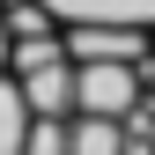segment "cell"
Here are the masks:
<instances>
[{
	"label": "cell",
	"instance_id": "obj_3",
	"mask_svg": "<svg viewBox=\"0 0 155 155\" xmlns=\"http://www.w3.org/2000/svg\"><path fill=\"white\" fill-rule=\"evenodd\" d=\"M30 96V111L37 118H74V67L67 59H45V67H30V74H15Z\"/></svg>",
	"mask_w": 155,
	"mask_h": 155
},
{
	"label": "cell",
	"instance_id": "obj_1",
	"mask_svg": "<svg viewBox=\"0 0 155 155\" xmlns=\"http://www.w3.org/2000/svg\"><path fill=\"white\" fill-rule=\"evenodd\" d=\"M133 104H140V74H133V59H74V111L133 118Z\"/></svg>",
	"mask_w": 155,
	"mask_h": 155
},
{
	"label": "cell",
	"instance_id": "obj_5",
	"mask_svg": "<svg viewBox=\"0 0 155 155\" xmlns=\"http://www.w3.org/2000/svg\"><path fill=\"white\" fill-rule=\"evenodd\" d=\"M30 96H22V81H15V67L0 74V155H22V140H30Z\"/></svg>",
	"mask_w": 155,
	"mask_h": 155
},
{
	"label": "cell",
	"instance_id": "obj_4",
	"mask_svg": "<svg viewBox=\"0 0 155 155\" xmlns=\"http://www.w3.org/2000/svg\"><path fill=\"white\" fill-rule=\"evenodd\" d=\"M67 155H126V118L74 111V118H67Z\"/></svg>",
	"mask_w": 155,
	"mask_h": 155
},
{
	"label": "cell",
	"instance_id": "obj_2",
	"mask_svg": "<svg viewBox=\"0 0 155 155\" xmlns=\"http://www.w3.org/2000/svg\"><path fill=\"white\" fill-rule=\"evenodd\" d=\"M52 22L81 30V22H104V30H140L155 37V0H37Z\"/></svg>",
	"mask_w": 155,
	"mask_h": 155
},
{
	"label": "cell",
	"instance_id": "obj_7",
	"mask_svg": "<svg viewBox=\"0 0 155 155\" xmlns=\"http://www.w3.org/2000/svg\"><path fill=\"white\" fill-rule=\"evenodd\" d=\"M8 45H15V37H8V22H0V74H8Z\"/></svg>",
	"mask_w": 155,
	"mask_h": 155
},
{
	"label": "cell",
	"instance_id": "obj_6",
	"mask_svg": "<svg viewBox=\"0 0 155 155\" xmlns=\"http://www.w3.org/2000/svg\"><path fill=\"white\" fill-rule=\"evenodd\" d=\"M22 155H67V118H30Z\"/></svg>",
	"mask_w": 155,
	"mask_h": 155
}]
</instances>
